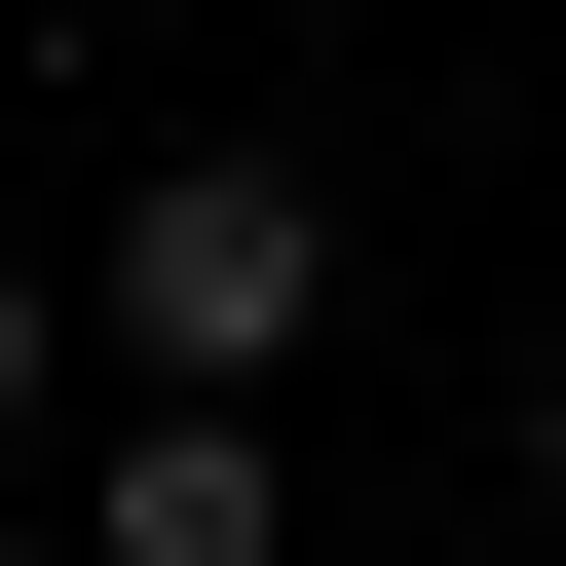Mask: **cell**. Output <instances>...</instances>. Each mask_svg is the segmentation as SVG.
<instances>
[{"mask_svg": "<svg viewBox=\"0 0 566 566\" xmlns=\"http://www.w3.org/2000/svg\"><path fill=\"white\" fill-rule=\"evenodd\" d=\"M114 340H151L189 416H227V378H303V340H340V227H303V151H151V189H114Z\"/></svg>", "mask_w": 566, "mask_h": 566, "instance_id": "1", "label": "cell"}, {"mask_svg": "<svg viewBox=\"0 0 566 566\" xmlns=\"http://www.w3.org/2000/svg\"><path fill=\"white\" fill-rule=\"evenodd\" d=\"M114 566H264V416H114Z\"/></svg>", "mask_w": 566, "mask_h": 566, "instance_id": "2", "label": "cell"}, {"mask_svg": "<svg viewBox=\"0 0 566 566\" xmlns=\"http://www.w3.org/2000/svg\"><path fill=\"white\" fill-rule=\"evenodd\" d=\"M39 340H76V303H39V227H0V416H39Z\"/></svg>", "mask_w": 566, "mask_h": 566, "instance_id": "3", "label": "cell"}, {"mask_svg": "<svg viewBox=\"0 0 566 566\" xmlns=\"http://www.w3.org/2000/svg\"><path fill=\"white\" fill-rule=\"evenodd\" d=\"M528 528H566V378H528Z\"/></svg>", "mask_w": 566, "mask_h": 566, "instance_id": "4", "label": "cell"}]
</instances>
